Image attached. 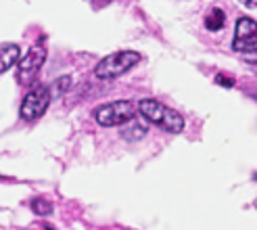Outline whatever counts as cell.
I'll list each match as a JSON object with an SVG mask.
<instances>
[{"mask_svg": "<svg viewBox=\"0 0 257 230\" xmlns=\"http://www.w3.org/2000/svg\"><path fill=\"white\" fill-rule=\"evenodd\" d=\"M138 113V103L134 100H115L94 109V120L102 128H113V126H125L127 122L134 120Z\"/></svg>", "mask_w": 257, "mask_h": 230, "instance_id": "3957f363", "label": "cell"}, {"mask_svg": "<svg viewBox=\"0 0 257 230\" xmlns=\"http://www.w3.org/2000/svg\"><path fill=\"white\" fill-rule=\"evenodd\" d=\"M255 207H257V201H255Z\"/></svg>", "mask_w": 257, "mask_h": 230, "instance_id": "5bb4252c", "label": "cell"}, {"mask_svg": "<svg viewBox=\"0 0 257 230\" xmlns=\"http://www.w3.org/2000/svg\"><path fill=\"white\" fill-rule=\"evenodd\" d=\"M143 136H147V128L136 122H127L125 128L121 130V138H125V140H140Z\"/></svg>", "mask_w": 257, "mask_h": 230, "instance_id": "9c48e42d", "label": "cell"}, {"mask_svg": "<svg viewBox=\"0 0 257 230\" xmlns=\"http://www.w3.org/2000/svg\"><path fill=\"white\" fill-rule=\"evenodd\" d=\"M138 63L140 55L136 50H117V53L107 55L102 61H98V65L94 67V75L98 80H115L125 71H130Z\"/></svg>", "mask_w": 257, "mask_h": 230, "instance_id": "7a4b0ae2", "label": "cell"}, {"mask_svg": "<svg viewBox=\"0 0 257 230\" xmlns=\"http://www.w3.org/2000/svg\"><path fill=\"white\" fill-rule=\"evenodd\" d=\"M19 55H21V48L13 42H5L0 44V73L9 71L15 63L19 61Z\"/></svg>", "mask_w": 257, "mask_h": 230, "instance_id": "52a82bcc", "label": "cell"}, {"mask_svg": "<svg viewBox=\"0 0 257 230\" xmlns=\"http://www.w3.org/2000/svg\"><path fill=\"white\" fill-rule=\"evenodd\" d=\"M50 100H53V96H50V88H46L42 84L34 86L32 90L25 94L23 103H21V111H19L21 113V120L23 122H36V120H40L42 115L46 113Z\"/></svg>", "mask_w": 257, "mask_h": 230, "instance_id": "277c9868", "label": "cell"}, {"mask_svg": "<svg viewBox=\"0 0 257 230\" xmlns=\"http://www.w3.org/2000/svg\"><path fill=\"white\" fill-rule=\"evenodd\" d=\"M226 25V13L222 9H211L207 15H205V28L209 32H220Z\"/></svg>", "mask_w": 257, "mask_h": 230, "instance_id": "ba28073f", "label": "cell"}, {"mask_svg": "<svg viewBox=\"0 0 257 230\" xmlns=\"http://www.w3.org/2000/svg\"><path fill=\"white\" fill-rule=\"evenodd\" d=\"M138 113L143 115L147 122L153 126L161 128V130L170 132V134H180L184 130V118L172 107L159 103L155 98H145L138 103Z\"/></svg>", "mask_w": 257, "mask_h": 230, "instance_id": "6da1fadb", "label": "cell"}, {"mask_svg": "<svg viewBox=\"0 0 257 230\" xmlns=\"http://www.w3.org/2000/svg\"><path fill=\"white\" fill-rule=\"evenodd\" d=\"M255 46H257V21H253L251 17H238L232 48L236 53H242V50H251Z\"/></svg>", "mask_w": 257, "mask_h": 230, "instance_id": "8992f818", "label": "cell"}, {"mask_svg": "<svg viewBox=\"0 0 257 230\" xmlns=\"http://www.w3.org/2000/svg\"><path fill=\"white\" fill-rule=\"evenodd\" d=\"M32 211H34L36 215H40V218H44V215L53 213L55 207H53V203L46 201V199H34V201H32Z\"/></svg>", "mask_w": 257, "mask_h": 230, "instance_id": "8fae6325", "label": "cell"}, {"mask_svg": "<svg viewBox=\"0 0 257 230\" xmlns=\"http://www.w3.org/2000/svg\"><path fill=\"white\" fill-rule=\"evenodd\" d=\"M46 61V48L38 42L36 46H32L28 50V55H25L19 65H17V82L21 86H30L34 84V80L38 78V73H40L42 65Z\"/></svg>", "mask_w": 257, "mask_h": 230, "instance_id": "5b68a950", "label": "cell"}, {"mask_svg": "<svg viewBox=\"0 0 257 230\" xmlns=\"http://www.w3.org/2000/svg\"><path fill=\"white\" fill-rule=\"evenodd\" d=\"M215 84H220L224 88H234V78H228V75H215Z\"/></svg>", "mask_w": 257, "mask_h": 230, "instance_id": "4fadbf2b", "label": "cell"}, {"mask_svg": "<svg viewBox=\"0 0 257 230\" xmlns=\"http://www.w3.org/2000/svg\"><path fill=\"white\" fill-rule=\"evenodd\" d=\"M69 86H71V78H69V75H63V78H59L53 86H50V96H53V98L63 96L69 90Z\"/></svg>", "mask_w": 257, "mask_h": 230, "instance_id": "30bf717a", "label": "cell"}, {"mask_svg": "<svg viewBox=\"0 0 257 230\" xmlns=\"http://www.w3.org/2000/svg\"><path fill=\"white\" fill-rule=\"evenodd\" d=\"M240 59L245 61V63H251V65H257V48L242 50V53H240Z\"/></svg>", "mask_w": 257, "mask_h": 230, "instance_id": "7c38bea8", "label": "cell"}]
</instances>
